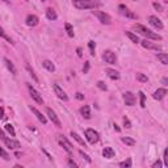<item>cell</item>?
<instances>
[{
	"instance_id": "1",
	"label": "cell",
	"mask_w": 168,
	"mask_h": 168,
	"mask_svg": "<svg viewBox=\"0 0 168 168\" xmlns=\"http://www.w3.org/2000/svg\"><path fill=\"white\" fill-rule=\"evenodd\" d=\"M72 4L76 9H95L97 7H101L100 0H72Z\"/></svg>"
},
{
	"instance_id": "2",
	"label": "cell",
	"mask_w": 168,
	"mask_h": 168,
	"mask_svg": "<svg viewBox=\"0 0 168 168\" xmlns=\"http://www.w3.org/2000/svg\"><path fill=\"white\" fill-rule=\"evenodd\" d=\"M133 28L135 29L137 32H139L142 36L147 37V40H154V41H161V36H159L158 33H154L153 30L147 29L144 25H141V24H134Z\"/></svg>"
},
{
	"instance_id": "3",
	"label": "cell",
	"mask_w": 168,
	"mask_h": 168,
	"mask_svg": "<svg viewBox=\"0 0 168 168\" xmlns=\"http://www.w3.org/2000/svg\"><path fill=\"white\" fill-rule=\"evenodd\" d=\"M84 137H86L88 143H91V144L97 143L99 139H100L99 133L95 130V129H86V130H84Z\"/></svg>"
},
{
	"instance_id": "4",
	"label": "cell",
	"mask_w": 168,
	"mask_h": 168,
	"mask_svg": "<svg viewBox=\"0 0 168 168\" xmlns=\"http://www.w3.org/2000/svg\"><path fill=\"white\" fill-rule=\"evenodd\" d=\"M26 87H28V89H29V93H30L32 99L34 100L37 104H43V99H42V96L40 95V92H38L37 89L33 87L32 84H29V83H26Z\"/></svg>"
},
{
	"instance_id": "5",
	"label": "cell",
	"mask_w": 168,
	"mask_h": 168,
	"mask_svg": "<svg viewBox=\"0 0 168 168\" xmlns=\"http://www.w3.org/2000/svg\"><path fill=\"white\" fill-rule=\"evenodd\" d=\"M93 15L99 19V21L101 22V24H104V25H109V24H112V17H110L108 13L101 12V11H93Z\"/></svg>"
},
{
	"instance_id": "6",
	"label": "cell",
	"mask_w": 168,
	"mask_h": 168,
	"mask_svg": "<svg viewBox=\"0 0 168 168\" xmlns=\"http://www.w3.org/2000/svg\"><path fill=\"white\" fill-rule=\"evenodd\" d=\"M58 143L66 150V153H67V154H69V155H72V153H74V147H72V144L64 138V135H59V137H58Z\"/></svg>"
},
{
	"instance_id": "7",
	"label": "cell",
	"mask_w": 168,
	"mask_h": 168,
	"mask_svg": "<svg viewBox=\"0 0 168 168\" xmlns=\"http://www.w3.org/2000/svg\"><path fill=\"white\" fill-rule=\"evenodd\" d=\"M118 11H120V13L122 16H125V17H127V19H131V20H137L138 19V16L134 13V12H131V11L129 9L126 5H124V4H120L118 5Z\"/></svg>"
},
{
	"instance_id": "8",
	"label": "cell",
	"mask_w": 168,
	"mask_h": 168,
	"mask_svg": "<svg viewBox=\"0 0 168 168\" xmlns=\"http://www.w3.org/2000/svg\"><path fill=\"white\" fill-rule=\"evenodd\" d=\"M103 59L105 60V63L114 64L117 62V55L112 51V50H105L104 54H103Z\"/></svg>"
},
{
	"instance_id": "9",
	"label": "cell",
	"mask_w": 168,
	"mask_h": 168,
	"mask_svg": "<svg viewBox=\"0 0 168 168\" xmlns=\"http://www.w3.org/2000/svg\"><path fill=\"white\" fill-rule=\"evenodd\" d=\"M46 114L49 116V118H50V121L53 122V124L57 126V127H60L62 126V124H60V120L58 118V116H57V113L53 110V109H50V108H46Z\"/></svg>"
},
{
	"instance_id": "10",
	"label": "cell",
	"mask_w": 168,
	"mask_h": 168,
	"mask_svg": "<svg viewBox=\"0 0 168 168\" xmlns=\"http://www.w3.org/2000/svg\"><path fill=\"white\" fill-rule=\"evenodd\" d=\"M148 22H150V25L151 26H154L155 29H158V30H161L164 28L163 25V22H161L160 19H158L156 16H148Z\"/></svg>"
},
{
	"instance_id": "11",
	"label": "cell",
	"mask_w": 168,
	"mask_h": 168,
	"mask_svg": "<svg viewBox=\"0 0 168 168\" xmlns=\"http://www.w3.org/2000/svg\"><path fill=\"white\" fill-rule=\"evenodd\" d=\"M124 101L127 106H133V105H135V101H137V99H135V95H134L133 92H125L124 93Z\"/></svg>"
},
{
	"instance_id": "12",
	"label": "cell",
	"mask_w": 168,
	"mask_h": 168,
	"mask_svg": "<svg viewBox=\"0 0 168 168\" xmlns=\"http://www.w3.org/2000/svg\"><path fill=\"white\" fill-rule=\"evenodd\" d=\"M141 45L144 47V49H150V50H161V46L160 45H158V43H154V42H151V40H143V41H141Z\"/></svg>"
},
{
	"instance_id": "13",
	"label": "cell",
	"mask_w": 168,
	"mask_h": 168,
	"mask_svg": "<svg viewBox=\"0 0 168 168\" xmlns=\"http://www.w3.org/2000/svg\"><path fill=\"white\" fill-rule=\"evenodd\" d=\"M53 88H54V92H55V95L58 96V99L63 100V101H69V96H67L66 92L58 86V84H53Z\"/></svg>"
},
{
	"instance_id": "14",
	"label": "cell",
	"mask_w": 168,
	"mask_h": 168,
	"mask_svg": "<svg viewBox=\"0 0 168 168\" xmlns=\"http://www.w3.org/2000/svg\"><path fill=\"white\" fill-rule=\"evenodd\" d=\"M4 143H5V146H7L8 148H11V150H17V148H21L20 142L15 141V139L5 138V139H4Z\"/></svg>"
},
{
	"instance_id": "15",
	"label": "cell",
	"mask_w": 168,
	"mask_h": 168,
	"mask_svg": "<svg viewBox=\"0 0 168 168\" xmlns=\"http://www.w3.org/2000/svg\"><path fill=\"white\" fill-rule=\"evenodd\" d=\"M30 110L33 112V113H34V116L37 117V118H38V121H40L41 122V124L42 125H46V122H47V120H46V117H45L42 113H41V112L40 110H38L37 108H34V106H30Z\"/></svg>"
},
{
	"instance_id": "16",
	"label": "cell",
	"mask_w": 168,
	"mask_h": 168,
	"mask_svg": "<svg viewBox=\"0 0 168 168\" xmlns=\"http://www.w3.org/2000/svg\"><path fill=\"white\" fill-rule=\"evenodd\" d=\"M26 25L28 26H32V28H34L38 25V22H40V20H38V17L36 15H29V16H26Z\"/></svg>"
},
{
	"instance_id": "17",
	"label": "cell",
	"mask_w": 168,
	"mask_h": 168,
	"mask_svg": "<svg viewBox=\"0 0 168 168\" xmlns=\"http://www.w3.org/2000/svg\"><path fill=\"white\" fill-rule=\"evenodd\" d=\"M166 95H167V89L166 88H159V89H156V91L154 92L153 97L155 100H158V101H160V100H163L166 97Z\"/></svg>"
},
{
	"instance_id": "18",
	"label": "cell",
	"mask_w": 168,
	"mask_h": 168,
	"mask_svg": "<svg viewBox=\"0 0 168 168\" xmlns=\"http://www.w3.org/2000/svg\"><path fill=\"white\" fill-rule=\"evenodd\" d=\"M105 72H106V75H108L112 80H118L120 77H121V76H120V72L116 71V70H113V69H106Z\"/></svg>"
},
{
	"instance_id": "19",
	"label": "cell",
	"mask_w": 168,
	"mask_h": 168,
	"mask_svg": "<svg viewBox=\"0 0 168 168\" xmlns=\"http://www.w3.org/2000/svg\"><path fill=\"white\" fill-rule=\"evenodd\" d=\"M4 63H5V66H7V69L11 71V74H12V75H17V69H16L15 64L11 62V59L4 58Z\"/></svg>"
},
{
	"instance_id": "20",
	"label": "cell",
	"mask_w": 168,
	"mask_h": 168,
	"mask_svg": "<svg viewBox=\"0 0 168 168\" xmlns=\"http://www.w3.org/2000/svg\"><path fill=\"white\" fill-rule=\"evenodd\" d=\"M103 156L106 159H112V158H114V150L112 148V147H104L103 150Z\"/></svg>"
},
{
	"instance_id": "21",
	"label": "cell",
	"mask_w": 168,
	"mask_h": 168,
	"mask_svg": "<svg viewBox=\"0 0 168 168\" xmlns=\"http://www.w3.org/2000/svg\"><path fill=\"white\" fill-rule=\"evenodd\" d=\"M46 17L51 21H55L58 19V15H57V12H55L54 8H47L46 9Z\"/></svg>"
},
{
	"instance_id": "22",
	"label": "cell",
	"mask_w": 168,
	"mask_h": 168,
	"mask_svg": "<svg viewBox=\"0 0 168 168\" xmlns=\"http://www.w3.org/2000/svg\"><path fill=\"white\" fill-rule=\"evenodd\" d=\"M80 113H82V116H83L86 120L91 118V110H89V106H88V105L82 106V108H80Z\"/></svg>"
},
{
	"instance_id": "23",
	"label": "cell",
	"mask_w": 168,
	"mask_h": 168,
	"mask_svg": "<svg viewBox=\"0 0 168 168\" xmlns=\"http://www.w3.org/2000/svg\"><path fill=\"white\" fill-rule=\"evenodd\" d=\"M156 58H158V60H160L161 64H164V66L168 64V54L167 53H159V54H156Z\"/></svg>"
},
{
	"instance_id": "24",
	"label": "cell",
	"mask_w": 168,
	"mask_h": 168,
	"mask_svg": "<svg viewBox=\"0 0 168 168\" xmlns=\"http://www.w3.org/2000/svg\"><path fill=\"white\" fill-rule=\"evenodd\" d=\"M42 66H43L47 71H50V72H54V71H55V66H54V63L51 62V60H49V59L43 60V62H42Z\"/></svg>"
},
{
	"instance_id": "25",
	"label": "cell",
	"mask_w": 168,
	"mask_h": 168,
	"mask_svg": "<svg viewBox=\"0 0 168 168\" xmlns=\"http://www.w3.org/2000/svg\"><path fill=\"white\" fill-rule=\"evenodd\" d=\"M71 137L72 138H74L75 139V141L77 142V143H79L80 144V146H83V147H86V142H84V139L79 135V134H77V133H75V131H71Z\"/></svg>"
},
{
	"instance_id": "26",
	"label": "cell",
	"mask_w": 168,
	"mask_h": 168,
	"mask_svg": "<svg viewBox=\"0 0 168 168\" xmlns=\"http://www.w3.org/2000/svg\"><path fill=\"white\" fill-rule=\"evenodd\" d=\"M125 34H126V37H127L131 42H134V43H139V38H138L137 34H134V33H131V32H125Z\"/></svg>"
},
{
	"instance_id": "27",
	"label": "cell",
	"mask_w": 168,
	"mask_h": 168,
	"mask_svg": "<svg viewBox=\"0 0 168 168\" xmlns=\"http://www.w3.org/2000/svg\"><path fill=\"white\" fill-rule=\"evenodd\" d=\"M64 28H66V32H67V36L69 37H74L75 36V33H74V28H72V25L70 24V22H66L64 24Z\"/></svg>"
},
{
	"instance_id": "28",
	"label": "cell",
	"mask_w": 168,
	"mask_h": 168,
	"mask_svg": "<svg viewBox=\"0 0 168 168\" xmlns=\"http://www.w3.org/2000/svg\"><path fill=\"white\" fill-rule=\"evenodd\" d=\"M131 164H133L131 158H127L126 160L121 161V163H120V167H121V168H130V167H131Z\"/></svg>"
},
{
	"instance_id": "29",
	"label": "cell",
	"mask_w": 168,
	"mask_h": 168,
	"mask_svg": "<svg viewBox=\"0 0 168 168\" xmlns=\"http://www.w3.org/2000/svg\"><path fill=\"white\" fill-rule=\"evenodd\" d=\"M137 80L141 82V83H147L148 82V77H147V75L142 74V72H138V74H137Z\"/></svg>"
},
{
	"instance_id": "30",
	"label": "cell",
	"mask_w": 168,
	"mask_h": 168,
	"mask_svg": "<svg viewBox=\"0 0 168 168\" xmlns=\"http://www.w3.org/2000/svg\"><path fill=\"white\" fill-rule=\"evenodd\" d=\"M25 69H26V71H28V72H29V75L33 77V80H34V82H38V77H37V75L34 74V71H33L32 67H30L29 64H26V66H25Z\"/></svg>"
},
{
	"instance_id": "31",
	"label": "cell",
	"mask_w": 168,
	"mask_h": 168,
	"mask_svg": "<svg viewBox=\"0 0 168 168\" xmlns=\"http://www.w3.org/2000/svg\"><path fill=\"white\" fill-rule=\"evenodd\" d=\"M122 142L126 143L127 146H134V144H135V141H134L133 138H130V137H124L122 138Z\"/></svg>"
},
{
	"instance_id": "32",
	"label": "cell",
	"mask_w": 168,
	"mask_h": 168,
	"mask_svg": "<svg viewBox=\"0 0 168 168\" xmlns=\"http://www.w3.org/2000/svg\"><path fill=\"white\" fill-rule=\"evenodd\" d=\"M4 127H5V130H7V131L11 134V137H15V135H16V131H15V129H13V126L11 125V124H7V125H5Z\"/></svg>"
},
{
	"instance_id": "33",
	"label": "cell",
	"mask_w": 168,
	"mask_h": 168,
	"mask_svg": "<svg viewBox=\"0 0 168 168\" xmlns=\"http://www.w3.org/2000/svg\"><path fill=\"white\" fill-rule=\"evenodd\" d=\"M139 95V99H141V106L142 108H144V106H146V95H144L142 91L138 93Z\"/></svg>"
},
{
	"instance_id": "34",
	"label": "cell",
	"mask_w": 168,
	"mask_h": 168,
	"mask_svg": "<svg viewBox=\"0 0 168 168\" xmlns=\"http://www.w3.org/2000/svg\"><path fill=\"white\" fill-rule=\"evenodd\" d=\"M0 156H2L4 160H9V159H11V158H9V154H8L3 147H0Z\"/></svg>"
},
{
	"instance_id": "35",
	"label": "cell",
	"mask_w": 168,
	"mask_h": 168,
	"mask_svg": "<svg viewBox=\"0 0 168 168\" xmlns=\"http://www.w3.org/2000/svg\"><path fill=\"white\" fill-rule=\"evenodd\" d=\"M88 47H89V51H91V55H95V49H96V43H95V41H89Z\"/></svg>"
},
{
	"instance_id": "36",
	"label": "cell",
	"mask_w": 168,
	"mask_h": 168,
	"mask_svg": "<svg viewBox=\"0 0 168 168\" xmlns=\"http://www.w3.org/2000/svg\"><path fill=\"white\" fill-rule=\"evenodd\" d=\"M96 86H97V88H99V89H101V91H106V89H108V87L105 86V83H104V82H101V80L97 82Z\"/></svg>"
},
{
	"instance_id": "37",
	"label": "cell",
	"mask_w": 168,
	"mask_h": 168,
	"mask_svg": "<svg viewBox=\"0 0 168 168\" xmlns=\"http://www.w3.org/2000/svg\"><path fill=\"white\" fill-rule=\"evenodd\" d=\"M153 5H154V8L158 11V12H163V7H161L159 3H156V2H155V3H153Z\"/></svg>"
},
{
	"instance_id": "38",
	"label": "cell",
	"mask_w": 168,
	"mask_h": 168,
	"mask_svg": "<svg viewBox=\"0 0 168 168\" xmlns=\"http://www.w3.org/2000/svg\"><path fill=\"white\" fill-rule=\"evenodd\" d=\"M67 166H69V167H72V168H76V167H77V164H76L71 158H69V160H67Z\"/></svg>"
},
{
	"instance_id": "39",
	"label": "cell",
	"mask_w": 168,
	"mask_h": 168,
	"mask_svg": "<svg viewBox=\"0 0 168 168\" xmlns=\"http://www.w3.org/2000/svg\"><path fill=\"white\" fill-rule=\"evenodd\" d=\"M124 125H125V127H127V129L131 127V122H130V120H129L127 117H124Z\"/></svg>"
},
{
	"instance_id": "40",
	"label": "cell",
	"mask_w": 168,
	"mask_h": 168,
	"mask_svg": "<svg viewBox=\"0 0 168 168\" xmlns=\"http://www.w3.org/2000/svg\"><path fill=\"white\" fill-rule=\"evenodd\" d=\"M79 154H80V156H82V158H84V159H86V160L88 161V163H91V158H89V156H88L87 154H84L83 151H79Z\"/></svg>"
},
{
	"instance_id": "41",
	"label": "cell",
	"mask_w": 168,
	"mask_h": 168,
	"mask_svg": "<svg viewBox=\"0 0 168 168\" xmlns=\"http://www.w3.org/2000/svg\"><path fill=\"white\" fill-rule=\"evenodd\" d=\"M88 70H89V62L87 60V62H86V64H84V67H83V72H84V74H87V72H88Z\"/></svg>"
},
{
	"instance_id": "42",
	"label": "cell",
	"mask_w": 168,
	"mask_h": 168,
	"mask_svg": "<svg viewBox=\"0 0 168 168\" xmlns=\"http://www.w3.org/2000/svg\"><path fill=\"white\" fill-rule=\"evenodd\" d=\"M5 116H4V108L3 106H0V120H4Z\"/></svg>"
},
{
	"instance_id": "43",
	"label": "cell",
	"mask_w": 168,
	"mask_h": 168,
	"mask_svg": "<svg viewBox=\"0 0 168 168\" xmlns=\"http://www.w3.org/2000/svg\"><path fill=\"white\" fill-rule=\"evenodd\" d=\"M161 167V161L158 160V161H155V163L153 164V168H160Z\"/></svg>"
},
{
	"instance_id": "44",
	"label": "cell",
	"mask_w": 168,
	"mask_h": 168,
	"mask_svg": "<svg viewBox=\"0 0 168 168\" xmlns=\"http://www.w3.org/2000/svg\"><path fill=\"white\" fill-rule=\"evenodd\" d=\"M76 99H77V100H84V95L80 93V92H77V93H76Z\"/></svg>"
},
{
	"instance_id": "45",
	"label": "cell",
	"mask_w": 168,
	"mask_h": 168,
	"mask_svg": "<svg viewBox=\"0 0 168 168\" xmlns=\"http://www.w3.org/2000/svg\"><path fill=\"white\" fill-rule=\"evenodd\" d=\"M164 166H168V158H167V150H164Z\"/></svg>"
},
{
	"instance_id": "46",
	"label": "cell",
	"mask_w": 168,
	"mask_h": 168,
	"mask_svg": "<svg viewBox=\"0 0 168 168\" xmlns=\"http://www.w3.org/2000/svg\"><path fill=\"white\" fill-rule=\"evenodd\" d=\"M4 139H5V134L2 129H0V141H4Z\"/></svg>"
},
{
	"instance_id": "47",
	"label": "cell",
	"mask_w": 168,
	"mask_h": 168,
	"mask_svg": "<svg viewBox=\"0 0 168 168\" xmlns=\"http://www.w3.org/2000/svg\"><path fill=\"white\" fill-rule=\"evenodd\" d=\"M76 51H77V57H82V55H83V53H82V47H77Z\"/></svg>"
},
{
	"instance_id": "48",
	"label": "cell",
	"mask_w": 168,
	"mask_h": 168,
	"mask_svg": "<svg viewBox=\"0 0 168 168\" xmlns=\"http://www.w3.org/2000/svg\"><path fill=\"white\" fill-rule=\"evenodd\" d=\"M161 83H163L164 86H167V84H168V79H167V77H163V79H161Z\"/></svg>"
},
{
	"instance_id": "49",
	"label": "cell",
	"mask_w": 168,
	"mask_h": 168,
	"mask_svg": "<svg viewBox=\"0 0 168 168\" xmlns=\"http://www.w3.org/2000/svg\"><path fill=\"white\" fill-rule=\"evenodd\" d=\"M114 130H116V131H121V129L118 127V125H116V124H114Z\"/></svg>"
},
{
	"instance_id": "50",
	"label": "cell",
	"mask_w": 168,
	"mask_h": 168,
	"mask_svg": "<svg viewBox=\"0 0 168 168\" xmlns=\"http://www.w3.org/2000/svg\"><path fill=\"white\" fill-rule=\"evenodd\" d=\"M3 2H8V0H3Z\"/></svg>"
},
{
	"instance_id": "51",
	"label": "cell",
	"mask_w": 168,
	"mask_h": 168,
	"mask_svg": "<svg viewBox=\"0 0 168 168\" xmlns=\"http://www.w3.org/2000/svg\"><path fill=\"white\" fill-rule=\"evenodd\" d=\"M41 2H45V0H41Z\"/></svg>"
},
{
	"instance_id": "52",
	"label": "cell",
	"mask_w": 168,
	"mask_h": 168,
	"mask_svg": "<svg viewBox=\"0 0 168 168\" xmlns=\"http://www.w3.org/2000/svg\"><path fill=\"white\" fill-rule=\"evenodd\" d=\"M25 2H28V0H25Z\"/></svg>"
}]
</instances>
